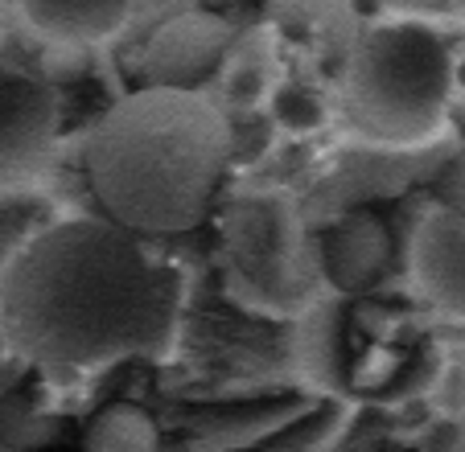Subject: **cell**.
Here are the masks:
<instances>
[{
	"instance_id": "6da1fadb",
	"label": "cell",
	"mask_w": 465,
	"mask_h": 452,
	"mask_svg": "<svg viewBox=\"0 0 465 452\" xmlns=\"http://www.w3.org/2000/svg\"><path fill=\"white\" fill-rule=\"evenodd\" d=\"M182 288L115 218H62L0 268V338L42 370L169 354Z\"/></svg>"
},
{
	"instance_id": "7a4b0ae2",
	"label": "cell",
	"mask_w": 465,
	"mask_h": 452,
	"mask_svg": "<svg viewBox=\"0 0 465 452\" xmlns=\"http://www.w3.org/2000/svg\"><path fill=\"white\" fill-rule=\"evenodd\" d=\"M231 161V128L185 87L115 99L83 144V169L107 218L136 235H182L206 222Z\"/></svg>"
},
{
	"instance_id": "3957f363",
	"label": "cell",
	"mask_w": 465,
	"mask_h": 452,
	"mask_svg": "<svg viewBox=\"0 0 465 452\" xmlns=\"http://www.w3.org/2000/svg\"><path fill=\"white\" fill-rule=\"evenodd\" d=\"M453 58L412 21H387L354 42L346 62V112L379 144H420L445 123Z\"/></svg>"
},
{
	"instance_id": "277c9868",
	"label": "cell",
	"mask_w": 465,
	"mask_h": 452,
	"mask_svg": "<svg viewBox=\"0 0 465 452\" xmlns=\"http://www.w3.org/2000/svg\"><path fill=\"white\" fill-rule=\"evenodd\" d=\"M231 288L247 305L292 313L309 296L305 226L284 193H247L227 214Z\"/></svg>"
},
{
	"instance_id": "5b68a950",
	"label": "cell",
	"mask_w": 465,
	"mask_h": 452,
	"mask_svg": "<svg viewBox=\"0 0 465 452\" xmlns=\"http://www.w3.org/2000/svg\"><path fill=\"white\" fill-rule=\"evenodd\" d=\"M58 140V99L45 83L0 70V190L37 182Z\"/></svg>"
},
{
	"instance_id": "8992f818",
	"label": "cell",
	"mask_w": 465,
	"mask_h": 452,
	"mask_svg": "<svg viewBox=\"0 0 465 452\" xmlns=\"http://www.w3.org/2000/svg\"><path fill=\"white\" fill-rule=\"evenodd\" d=\"M231 50V25L214 9H190L169 17L153 29L141 50V79L144 87H185L203 83L219 70Z\"/></svg>"
},
{
	"instance_id": "52a82bcc",
	"label": "cell",
	"mask_w": 465,
	"mask_h": 452,
	"mask_svg": "<svg viewBox=\"0 0 465 452\" xmlns=\"http://www.w3.org/2000/svg\"><path fill=\"white\" fill-rule=\"evenodd\" d=\"M395 231L383 210L362 206L342 214L322 235V271L338 292H367L391 271Z\"/></svg>"
},
{
	"instance_id": "ba28073f",
	"label": "cell",
	"mask_w": 465,
	"mask_h": 452,
	"mask_svg": "<svg viewBox=\"0 0 465 452\" xmlns=\"http://www.w3.org/2000/svg\"><path fill=\"white\" fill-rule=\"evenodd\" d=\"M412 276L437 309L465 317V214L440 206L416 226Z\"/></svg>"
},
{
	"instance_id": "9c48e42d",
	"label": "cell",
	"mask_w": 465,
	"mask_h": 452,
	"mask_svg": "<svg viewBox=\"0 0 465 452\" xmlns=\"http://www.w3.org/2000/svg\"><path fill=\"white\" fill-rule=\"evenodd\" d=\"M21 13L45 37L83 45L120 34L132 13V0H21Z\"/></svg>"
},
{
	"instance_id": "30bf717a",
	"label": "cell",
	"mask_w": 465,
	"mask_h": 452,
	"mask_svg": "<svg viewBox=\"0 0 465 452\" xmlns=\"http://www.w3.org/2000/svg\"><path fill=\"white\" fill-rule=\"evenodd\" d=\"M83 452H161V427L141 403H104L83 424Z\"/></svg>"
},
{
	"instance_id": "8fae6325",
	"label": "cell",
	"mask_w": 465,
	"mask_h": 452,
	"mask_svg": "<svg viewBox=\"0 0 465 452\" xmlns=\"http://www.w3.org/2000/svg\"><path fill=\"white\" fill-rule=\"evenodd\" d=\"M276 115H281L284 128L313 132L317 123L325 120V107H322V99L309 95V91H281V95H276Z\"/></svg>"
},
{
	"instance_id": "7c38bea8",
	"label": "cell",
	"mask_w": 465,
	"mask_h": 452,
	"mask_svg": "<svg viewBox=\"0 0 465 452\" xmlns=\"http://www.w3.org/2000/svg\"><path fill=\"white\" fill-rule=\"evenodd\" d=\"M432 193H437V201L445 210L465 214V148H461V152H453V157L440 165L437 182H432Z\"/></svg>"
},
{
	"instance_id": "4fadbf2b",
	"label": "cell",
	"mask_w": 465,
	"mask_h": 452,
	"mask_svg": "<svg viewBox=\"0 0 465 452\" xmlns=\"http://www.w3.org/2000/svg\"><path fill=\"white\" fill-rule=\"evenodd\" d=\"M449 9H453V13H461V17H465V0H449Z\"/></svg>"
}]
</instances>
